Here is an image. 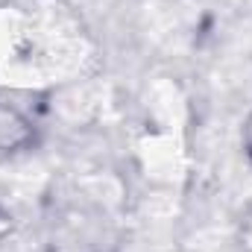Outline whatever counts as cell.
I'll use <instances>...</instances> for the list:
<instances>
[{
	"instance_id": "cell-2",
	"label": "cell",
	"mask_w": 252,
	"mask_h": 252,
	"mask_svg": "<svg viewBox=\"0 0 252 252\" xmlns=\"http://www.w3.org/2000/svg\"><path fill=\"white\" fill-rule=\"evenodd\" d=\"M3 126H18V118H15L12 112H6V109H0V144H3V147H12V144H15V135L3 132Z\"/></svg>"
},
{
	"instance_id": "cell-5",
	"label": "cell",
	"mask_w": 252,
	"mask_h": 252,
	"mask_svg": "<svg viewBox=\"0 0 252 252\" xmlns=\"http://www.w3.org/2000/svg\"><path fill=\"white\" fill-rule=\"evenodd\" d=\"M53 252H82V250H53Z\"/></svg>"
},
{
	"instance_id": "cell-3",
	"label": "cell",
	"mask_w": 252,
	"mask_h": 252,
	"mask_svg": "<svg viewBox=\"0 0 252 252\" xmlns=\"http://www.w3.org/2000/svg\"><path fill=\"white\" fill-rule=\"evenodd\" d=\"M241 247L244 252H252V211H247V217L241 220Z\"/></svg>"
},
{
	"instance_id": "cell-1",
	"label": "cell",
	"mask_w": 252,
	"mask_h": 252,
	"mask_svg": "<svg viewBox=\"0 0 252 252\" xmlns=\"http://www.w3.org/2000/svg\"><path fill=\"white\" fill-rule=\"evenodd\" d=\"M79 56V32H64V21L30 9L0 12V79L12 85L50 82Z\"/></svg>"
},
{
	"instance_id": "cell-4",
	"label": "cell",
	"mask_w": 252,
	"mask_h": 252,
	"mask_svg": "<svg viewBox=\"0 0 252 252\" xmlns=\"http://www.w3.org/2000/svg\"><path fill=\"white\" fill-rule=\"evenodd\" d=\"M247 141H250V150H252V118H250V124H247Z\"/></svg>"
}]
</instances>
